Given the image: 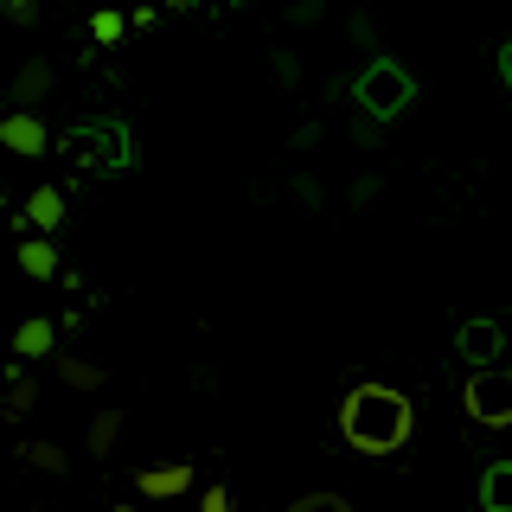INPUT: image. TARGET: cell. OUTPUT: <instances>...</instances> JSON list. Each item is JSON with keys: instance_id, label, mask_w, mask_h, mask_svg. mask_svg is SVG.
<instances>
[{"instance_id": "cell-7", "label": "cell", "mask_w": 512, "mask_h": 512, "mask_svg": "<svg viewBox=\"0 0 512 512\" xmlns=\"http://www.w3.org/2000/svg\"><path fill=\"white\" fill-rule=\"evenodd\" d=\"M13 256H20V276H32V282H52L58 276V244H52V237H39V231L20 237V250H13Z\"/></svg>"}, {"instance_id": "cell-18", "label": "cell", "mask_w": 512, "mask_h": 512, "mask_svg": "<svg viewBox=\"0 0 512 512\" xmlns=\"http://www.w3.org/2000/svg\"><path fill=\"white\" fill-rule=\"evenodd\" d=\"M288 512H346V500H333V493H308V500L288 506Z\"/></svg>"}, {"instance_id": "cell-8", "label": "cell", "mask_w": 512, "mask_h": 512, "mask_svg": "<svg viewBox=\"0 0 512 512\" xmlns=\"http://www.w3.org/2000/svg\"><path fill=\"white\" fill-rule=\"evenodd\" d=\"M58 346V327L45 314H32V320H20V327H13V352H20V359H45V352Z\"/></svg>"}, {"instance_id": "cell-19", "label": "cell", "mask_w": 512, "mask_h": 512, "mask_svg": "<svg viewBox=\"0 0 512 512\" xmlns=\"http://www.w3.org/2000/svg\"><path fill=\"white\" fill-rule=\"evenodd\" d=\"M506 77H512V52H506Z\"/></svg>"}, {"instance_id": "cell-20", "label": "cell", "mask_w": 512, "mask_h": 512, "mask_svg": "<svg viewBox=\"0 0 512 512\" xmlns=\"http://www.w3.org/2000/svg\"><path fill=\"white\" fill-rule=\"evenodd\" d=\"M116 512H141V506H116Z\"/></svg>"}, {"instance_id": "cell-12", "label": "cell", "mask_w": 512, "mask_h": 512, "mask_svg": "<svg viewBox=\"0 0 512 512\" xmlns=\"http://www.w3.org/2000/svg\"><path fill=\"white\" fill-rule=\"evenodd\" d=\"M397 96H404L397 71H391V64H378V71H372V90H365V103H372L378 116H384V109H397Z\"/></svg>"}, {"instance_id": "cell-17", "label": "cell", "mask_w": 512, "mask_h": 512, "mask_svg": "<svg viewBox=\"0 0 512 512\" xmlns=\"http://www.w3.org/2000/svg\"><path fill=\"white\" fill-rule=\"evenodd\" d=\"M199 512H237V506H231V487H205V493H199Z\"/></svg>"}, {"instance_id": "cell-9", "label": "cell", "mask_w": 512, "mask_h": 512, "mask_svg": "<svg viewBox=\"0 0 512 512\" xmlns=\"http://www.w3.org/2000/svg\"><path fill=\"white\" fill-rule=\"evenodd\" d=\"M480 506L487 512H512V461H493L487 480H480Z\"/></svg>"}, {"instance_id": "cell-13", "label": "cell", "mask_w": 512, "mask_h": 512, "mask_svg": "<svg viewBox=\"0 0 512 512\" xmlns=\"http://www.w3.org/2000/svg\"><path fill=\"white\" fill-rule=\"evenodd\" d=\"M26 461H32L39 474H64V468H71V455H64L58 442H26Z\"/></svg>"}, {"instance_id": "cell-3", "label": "cell", "mask_w": 512, "mask_h": 512, "mask_svg": "<svg viewBox=\"0 0 512 512\" xmlns=\"http://www.w3.org/2000/svg\"><path fill=\"white\" fill-rule=\"evenodd\" d=\"M0 148L20 154V160H39L52 148V128L39 122V109H7V116H0Z\"/></svg>"}, {"instance_id": "cell-14", "label": "cell", "mask_w": 512, "mask_h": 512, "mask_svg": "<svg viewBox=\"0 0 512 512\" xmlns=\"http://www.w3.org/2000/svg\"><path fill=\"white\" fill-rule=\"evenodd\" d=\"M461 346H468V359H474V365H487V359H493V346H500V333H493L487 320H480V327L461 333Z\"/></svg>"}, {"instance_id": "cell-15", "label": "cell", "mask_w": 512, "mask_h": 512, "mask_svg": "<svg viewBox=\"0 0 512 512\" xmlns=\"http://www.w3.org/2000/svg\"><path fill=\"white\" fill-rule=\"evenodd\" d=\"M122 32H128V20H122V13H116V7H103V13H90V39H96V45H116V39H122Z\"/></svg>"}, {"instance_id": "cell-10", "label": "cell", "mask_w": 512, "mask_h": 512, "mask_svg": "<svg viewBox=\"0 0 512 512\" xmlns=\"http://www.w3.org/2000/svg\"><path fill=\"white\" fill-rule=\"evenodd\" d=\"M58 378L71 384V391H103V365L77 359V352H64V359H58Z\"/></svg>"}, {"instance_id": "cell-16", "label": "cell", "mask_w": 512, "mask_h": 512, "mask_svg": "<svg viewBox=\"0 0 512 512\" xmlns=\"http://www.w3.org/2000/svg\"><path fill=\"white\" fill-rule=\"evenodd\" d=\"M0 20H13V26H32V20H39V0H0Z\"/></svg>"}, {"instance_id": "cell-2", "label": "cell", "mask_w": 512, "mask_h": 512, "mask_svg": "<svg viewBox=\"0 0 512 512\" xmlns=\"http://www.w3.org/2000/svg\"><path fill=\"white\" fill-rule=\"evenodd\" d=\"M468 416L487 429H506L512 423V372H480L468 384Z\"/></svg>"}, {"instance_id": "cell-1", "label": "cell", "mask_w": 512, "mask_h": 512, "mask_svg": "<svg viewBox=\"0 0 512 512\" xmlns=\"http://www.w3.org/2000/svg\"><path fill=\"white\" fill-rule=\"evenodd\" d=\"M410 397L391 391V384H359V391H346L340 404V436L346 448H359V455H397V448L410 442Z\"/></svg>"}, {"instance_id": "cell-11", "label": "cell", "mask_w": 512, "mask_h": 512, "mask_svg": "<svg viewBox=\"0 0 512 512\" xmlns=\"http://www.w3.org/2000/svg\"><path fill=\"white\" fill-rule=\"evenodd\" d=\"M116 436H122V410H96L84 448H90V455H109V448H116Z\"/></svg>"}, {"instance_id": "cell-4", "label": "cell", "mask_w": 512, "mask_h": 512, "mask_svg": "<svg viewBox=\"0 0 512 512\" xmlns=\"http://www.w3.org/2000/svg\"><path fill=\"white\" fill-rule=\"evenodd\" d=\"M135 493H141V500H180V493H192V461H160V468H141L135 474Z\"/></svg>"}, {"instance_id": "cell-6", "label": "cell", "mask_w": 512, "mask_h": 512, "mask_svg": "<svg viewBox=\"0 0 512 512\" xmlns=\"http://www.w3.org/2000/svg\"><path fill=\"white\" fill-rule=\"evenodd\" d=\"M45 96H52V64L45 58L20 64V71H13V109H39Z\"/></svg>"}, {"instance_id": "cell-5", "label": "cell", "mask_w": 512, "mask_h": 512, "mask_svg": "<svg viewBox=\"0 0 512 512\" xmlns=\"http://www.w3.org/2000/svg\"><path fill=\"white\" fill-rule=\"evenodd\" d=\"M26 231H39V237L64 231V192L58 186H32L26 192Z\"/></svg>"}]
</instances>
